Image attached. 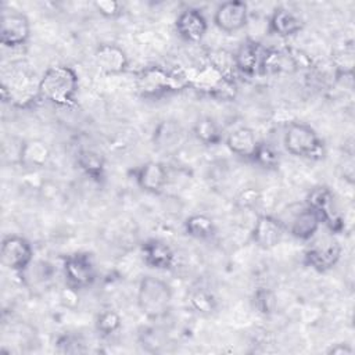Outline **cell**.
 Returning a JSON list of instances; mask_svg holds the SVG:
<instances>
[{
    "label": "cell",
    "mask_w": 355,
    "mask_h": 355,
    "mask_svg": "<svg viewBox=\"0 0 355 355\" xmlns=\"http://www.w3.org/2000/svg\"><path fill=\"white\" fill-rule=\"evenodd\" d=\"M78 86L79 79L75 69L68 65H54L47 68L39 79L37 96L42 100L65 107L73 104Z\"/></svg>",
    "instance_id": "cell-1"
},
{
    "label": "cell",
    "mask_w": 355,
    "mask_h": 355,
    "mask_svg": "<svg viewBox=\"0 0 355 355\" xmlns=\"http://www.w3.org/2000/svg\"><path fill=\"white\" fill-rule=\"evenodd\" d=\"M172 305V287L155 276H144L137 287V306L140 312L157 320L164 318Z\"/></svg>",
    "instance_id": "cell-2"
},
{
    "label": "cell",
    "mask_w": 355,
    "mask_h": 355,
    "mask_svg": "<svg viewBox=\"0 0 355 355\" xmlns=\"http://www.w3.org/2000/svg\"><path fill=\"white\" fill-rule=\"evenodd\" d=\"M287 153L300 158L320 159L324 157V146L316 130L305 122H291L283 135Z\"/></svg>",
    "instance_id": "cell-3"
},
{
    "label": "cell",
    "mask_w": 355,
    "mask_h": 355,
    "mask_svg": "<svg viewBox=\"0 0 355 355\" xmlns=\"http://www.w3.org/2000/svg\"><path fill=\"white\" fill-rule=\"evenodd\" d=\"M31 37V22L28 17L10 7L1 8L0 17V42L10 49L22 47Z\"/></svg>",
    "instance_id": "cell-4"
},
{
    "label": "cell",
    "mask_w": 355,
    "mask_h": 355,
    "mask_svg": "<svg viewBox=\"0 0 355 355\" xmlns=\"http://www.w3.org/2000/svg\"><path fill=\"white\" fill-rule=\"evenodd\" d=\"M306 207L315 211L322 223H326L331 232H338L343 227V219L337 211L334 194L329 187H313L306 197Z\"/></svg>",
    "instance_id": "cell-5"
},
{
    "label": "cell",
    "mask_w": 355,
    "mask_h": 355,
    "mask_svg": "<svg viewBox=\"0 0 355 355\" xmlns=\"http://www.w3.org/2000/svg\"><path fill=\"white\" fill-rule=\"evenodd\" d=\"M1 262L14 272L25 270L33 258L31 243L18 234H8L1 241Z\"/></svg>",
    "instance_id": "cell-6"
},
{
    "label": "cell",
    "mask_w": 355,
    "mask_h": 355,
    "mask_svg": "<svg viewBox=\"0 0 355 355\" xmlns=\"http://www.w3.org/2000/svg\"><path fill=\"white\" fill-rule=\"evenodd\" d=\"M64 273L68 286L73 288L89 287L96 280V266L93 257L87 252H76L67 257Z\"/></svg>",
    "instance_id": "cell-7"
},
{
    "label": "cell",
    "mask_w": 355,
    "mask_h": 355,
    "mask_svg": "<svg viewBox=\"0 0 355 355\" xmlns=\"http://www.w3.org/2000/svg\"><path fill=\"white\" fill-rule=\"evenodd\" d=\"M341 257V247L333 237H326L312 243L304 255L305 263L318 272L331 269Z\"/></svg>",
    "instance_id": "cell-8"
},
{
    "label": "cell",
    "mask_w": 355,
    "mask_h": 355,
    "mask_svg": "<svg viewBox=\"0 0 355 355\" xmlns=\"http://www.w3.org/2000/svg\"><path fill=\"white\" fill-rule=\"evenodd\" d=\"M248 22V6L241 0H229L219 4L214 14V24L226 33L241 31Z\"/></svg>",
    "instance_id": "cell-9"
},
{
    "label": "cell",
    "mask_w": 355,
    "mask_h": 355,
    "mask_svg": "<svg viewBox=\"0 0 355 355\" xmlns=\"http://www.w3.org/2000/svg\"><path fill=\"white\" fill-rule=\"evenodd\" d=\"M284 225L272 215H258L251 236L254 243L262 250H272L275 248L283 239L284 234Z\"/></svg>",
    "instance_id": "cell-10"
},
{
    "label": "cell",
    "mask_w": 355,
    "mask_h": 355,
    "mask_svg": "<svg viewBox=\"0 0 355 355\" xmlns=\"http://www.w3.org/2000/svg\"><path fill=\"white\" fill-rule=\"evenodd\" d=\"M175 29L183 40L197 43L205 36L208 21L200 10L186 8L178 15L175 21Z\"/></svg>",
    "instance_id": "cell-11"
},
{
    "label": "cell",
    "mask_w": 355,
    "mask_h": 355,
    "mask_svg": "<svg viewBox=\"0 0 355 355\" xmlns=\"http://www.w3.org/2000/svg\"><path fill=\"white\" fill-rule=\"evenodd\" d=\"M98 69L107 75H119L129 68V58L122 47L114 43H103L94 51Z\"/></svg>",
    "instance_id": "cell-12"
},
{
    "label": "cell",
    "mask_w": 355,
    "mask_h": 355,
    "mask_svg": "<svg viewBox=\"0 0 355 355\" xmlns=\"http://www.w3.org/2000/svg\"><path fill=\"white\" fill-rule=\"evenodd\" d=\"M263 51L265 49H262L261 44L255 40L248 39L243 42L237 51L233 54L234 68L247 76H254L259 72Z\"/></svg>",
    "instance_id": "cell-13"
},
{
    "label": "cell",
    "mask_w": 355,
    "mask_h": 355,
    "mask_svg": "<svg viewBox=\"0 0 355 355\" xmlns=\"http://www.w3.org/2000/svg\"><path fill=\"white\" fill-rule=\"evenodd\" d=\"M166 180L168 172L158 161H147L136 171L137 186L150 194L161 193L166 184Z\"/></svg>",
    "instance_id": "cell-14"
},
{
    "label": "cell",
    "mask_w": 355,
    "mask_h": 355,
    "mask_svg": "<svg viewBox=\"0 0 355 355\" xmlns=\"http://www.w3.org/2000/svg\"><path fill=\"white\" fill-rule=\"evenodd\" d=\"M51 157L49 144L42 139H28L21 143L18 162L29 169L44 166Z\"/></svg>",
    "instance_id": "cell-15"
},
{
    "label": "cell",
    "mask_w": 355,
    "mask_h": 355,
    "mask_svg": "<svg viewBox=\"0 0 355 355\" xmlns=\"http://www.w3.org/2000/svg\"><path fill=\"white\" fill-rule=\"evenodd\" d=\"M322 220L309 207H304L294 214L288 223V232L298 240H309L319 230Z\"/></svg>",
    "instance_id": "cell-16"
},
{
    "label": "cell",
    "mask_w": 355,
    "mask_h": 355,
    "mask_svg": "<svg viewBox=\"0 0 355 355\" xmlns=\"http://www.w3.org/2000/svg\"><path fill=\"white\" fill-rule=\"evenodd\" d=\"M258 143L259 141L257 140L254 130L247 126H240L232 130L226 137L227 148L233 154L247 159H252Z\"/></svg>",
    "instance_id": "cell-17"
},
{
    "label": "cell",
    "mask_w": 355,
    "mask_h": 355,
    "mask_svg": "<svg viewBox=\"0 0 355 355\" xmlns=\"http://www.w3.org/2000/svg\"><path fill=\"white\" fill-rule=\"evenodd\" d=\"M302 29V21L293 11L277 7L273 10L269 18V31L280 37H290Z\"/></svg>",
    "instance_id": "cell-18"
},
{
    "label": "cell",
    "mask_w": 355,
    "mask_h": 355,
    "mask_svg": "<svg viewBox=\"0 0 355 355\" xmlns=\"http://www.w3.org/2000/svg\"><path fill=\"white\" fill-rule=\"evenodd\" d=\"M143 258L144 262L155 269H169L175 262L173 251L168 244L161 240H147L143 244Z\"/></svg>",
    "instance_id": "cell-19"
},
{
    "label": "cell",
    "mask_w": 355,
    "mask_h": 355,
    "mask_svg": "<svg viewBox=\"0 0 355 355\" xmlns=\"http://www.w3.org/2000/svg\"><path fill=\"white\" fill-rule=\"evenodd\" d=\"M182 136H183V129L179 125V122L166 119L159 122L158 126L154 129L153 143L157 148L169 151L180 143Z\"/></svg>",
    "instance_id": "cell-20"
},
{
    "label": "cell",
    "mask_w": 355,
    "mask_h": 355,
    "mask_svg": "<svg viewBox=\"0 0 355 355\" xmlns=\"http://www.w3.org/2000/svg\"><path fill=\"white\" fill-rule=\"evenodd\" d=\"M215 222L205 214H193L184 220V232L194 239L207 240L215 234Z\"/></svg>",
    "instance_id": "cell-21"
},
{
    "label": "cell",
    "mask_w": 355,
    "mask_h": 355,
    "mask_svg": "<svg viewBox=\"0 0 355 355\" xmlns=\"http://www.w3.org/2000/svg\"><path fill=\"white\" fill-rule=\"evenodd\" d=\"M76 161L79 168L89 175L90 178L96 180H101L104 178V171H105V161L104 157L94 151V150H80L76 155Z\"/></svg>",
    "instance_id": "cell-22"
},
{
    "label": "cell",
    "mask_w": 355,
    "mask_h": 355,
    "mask_svg": "<svg viewBox=\"0 0 355 355\" xmlns=\"http://www.w3.org/2000/svg\"><path fill=\"white\" fill-rule=\"evenodd\" d=\"M139 82L140 89L144 93H154L158 90H168L173 87V79L169 78L168 73L159 68H150L147 71H143Z\"/></svg>",
    "instance_id": "cell-23"
},
{
    "label": "cell",
    "mask_w": 355,
    "mask_h": 355,
    "mask_svg": "<svg viewBox=\"0 0 355 355\" xmlns=\"http://www.w3.org/2000/svg\"><path fill=\"white\" fill-rule=\"evenodd\" d=\"M193 135L198 141L207 146L218 144L222 139L220 129L211 116H200L193 125Z\"/></svg>",
    "instance_id": "cell-24"
},
{
    "label": "cell",
    "mask_w": 355,
    "mask_h": 355,
    "mask_svg": "<svg viewBox=\"0 0 355 355\" xmlns=\"http://www.w3.org/2000/svg\"><path fill=\"white\" fill-rule=\"evenodd\" d=\"M121 324H122V319L119 313L112 309H105L100 312L96 318V330L105 337L118 331L121 329Z\"/></svg>",
    "instance_id": "cell-25"
},
{
    "label": "cell",
    "mask_w": 355,
    "mask_h": 355,
    "mask_svg": "<svg viewBox=\"0 0 355 355\" xmlns=\"http://www.w3.org/2000/svg\"><path fill=\"white\" fill-rule=\"evenodd\" d=\"M190 304H191L193 309L201 315H209L216 308V301H215L214 295L201 288L191 293Z\"/></svg>",
    "instance_id": "cell-26"
},
{
    "label": "cell",
    "mask_w": 355,
    "mask_h": 355,
    "mask_svg": "<svg viewBox=\"0 0 355 355\" xmlns=\"http://www.w3.org/2000/svg\"><path fill=\"white\" fill-rule=\"evenodd\" d=\"M252 161L262 168H276L279 165V154L277 151L269 146L268 143H258Z\"/></svg>",
    "instance_id": "cell-27"
},
{
    "label": "cell",
    "mask_w": 355,
    "mask_h": 355,
    "mask_svg": "<svg viewBox=\"0 0 355 355\" xmlns=\"http://www.w3.org/2000/svg\"><path fill=\"white\" fill-rule=\"evenodd\" d=\"M96 11L104 18H116L122 12V7L115 0H97L93 3Z\"/></svg>",
    "instance_id": "cell-28"
},
{
    "label": "cell",
    "mask_w": 355,
    "mask_h": 355,
    "mask_svg": "<svg viewBox=\"0 0 355 355\" xmlns=\"http://www.w3.org/2000/svg\"><path fill=\"white\" fill-rule=\"evenodd\" d=\"M254 300H255V306L262 313H270L275 308V295L272 294V291L266 288H259L255 293Z\"/></svg>",
    "instance_id": "cell-29"
},
{
    "label": "cell",
    "mask_w": 355,
    "mask_h": 355,
    "mask_svg": "<svg viewBox=\"0 0 355 355\" xmlns=\"http://www.w3.org/2000/svg\"><path fill=\"white\" fill-rule=\"evenodd\" d=\"M259 198H261V194L257 189L247 187L243 191H240V194L236 198V204H237V207L244 208V209L245 208H252V207L257 205Z\"/></svg>",
    "instance_id": "cell-30"
},
{
    "label": "cell",
    "mask_w": 355,
    "mask_h": 355,
    "mask_svg": "<svg viewBox=\"0 0 355 355\" xmlns=\"http://www.w3.org/2000/svg\"><path fill=\"white\" fill-rule=\"evenodd\" d=\"M354 349L348 344H334L327 349V354L333 355H351Z\"/></svg>",
    "instance_id": "cell-31"
}]
</instances>
